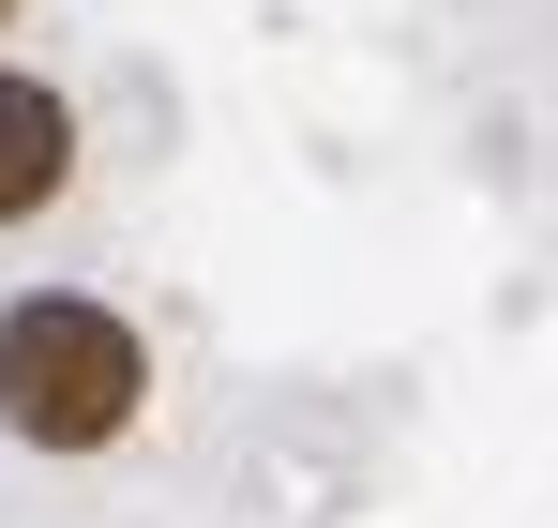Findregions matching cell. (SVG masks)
I'll use <instances>...</instances> for the list:
<instances>
[{
	"label": "cell",
	"instance_id": "3",
	"mask_svg": "<svg viewBox=\"0 0 558 528\" xmlns=\"http://www.w3.org/2000/svg\"><path fill=\"white\" fill-rule=\"evenodd\" d=\"M0 15H15V0H0Z\"/></svg>",
	"mask_w": 558,
	"mask_h": 528
},
{
	"label": "cell",
	"instance_id": "2",
	"mask_svg": "<svg viewBox=\"0 0 558 528\" xmlns=\"http://www.w3.org/2000/svg\"><path fill=\"white\" fill-rule=\"evenodd\" d=\"M61 181H76V106H61L46 76H0V227L46 212Z\"/></svg>",
	"mask_w": 558,
	"mask_h": 528
},
{
	"label": "cell",
	"instance_id": "1",
	"mask_svg": "<svg viewBox=\"0 0 558 528\" xmlns=\"http://www.w3.org/2000/svg\"><path fill=\"white\" fill-rule=\"evenodd\" d=\"M136 393H151V362H136V333L106 317V302H0V423L46 453H92L136 423Z\"/></svg>",
	"mask_w": 558,
	"mask_h": 528
}]
</instances>
